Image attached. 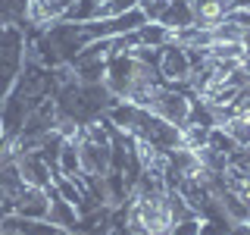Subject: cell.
Segmentation results:
<instances>
[{
	"instance_id": "20",
	"label": "cell",
	"mask_w": 250,
	"mask_h": 235,
	"mask_svg": "<svg viewBox=\"0 0 250 235\" xmlns=\"http://www.w3.org/2000/svg\"><path fill=\"white\" fill-rule=\"evenodd\" d=\"M138 0H106L104 6H100V19H106V16H119V13H128L135 10Z\"/></svg>"
},
{
	"instance_id": "16",
	"label": "cell",
	"mask_w": 250,
	"mask_h": 235,
	"mask_svg": "<svg viewBox=\"0 0 250 235\" xmlns=\"http://www.w3.org/2000/svg\"><path fill=\"white\" fill-rule=\"evenodd\" d=\"M166 207H169V219H172V223H182V219L197 216V210H194L191 204L175 191V188H169V191H166Z\"/></svg>"
},
{
	"instance_id": "17",
	"label": "cell",
	"mask_w": 250,
	"mask_h": 235,
	"mask_svg": "<svg viewBox=\"0 0 250 235\" xmlns=\"http://www.w3.org/2000/svg\"><path fill=\"white\" fill-rule=\"evenodd\" d=\"M69 22H94L100 19V0H75L72 6L66 10Z\"/></svg>"
},
{
	"instance_id": "14",
	"label": "cell",
	"mask_w": 250,
	"mask_h": 235,
	"mask_svg": "<svg viewBox=\"0 0 250 235\" xmlns=\"http://www.w3.org/2000/svg\"><path fill=\"white\" fill-rule=\"evenodd\" d=\"M244 35H247V31L241 28L238 22H231L229 16L213 25V44H241V41H244Z\"/></svg>"
},
{
	"instance_id": "22",
	"label": "cell",
	"mask_w": 250,
	"mask_h": 235,
	"mask_svg": "<svg viewBox=\"0 0 250 235\" xmlns=\"http://www.w3.org/2000/svg\"><path fill=\"white\" fill-rule=\"evenodd\" d=\"M241 44H244V53H247V57H250V31H247V35H244V41H241Z\"/></svg>"
},
{
	"instance_id": "15",
	"label": "cell",
	"mask_w": 250,
	"mask_h": 235,
	"mask_svg": "<svg viewBox=\"0 0 250 235\" xmlns=\"http://www.w3.org/2000/svg\"><path fill=\"white\" fill-rule=\"evenodd\" d=\"M203 147H209V151H216V154H222V157H231L234 151H238L234 138H231L229 132L222 129V125H213V129H209V135H207V144H203Z\"/></svg>"
},
{
	"instance_id": "11",
	"label": "cell",
	"mask_w": 250,
	"mask_h": 235,
	"mask_svg": "<svg viewBox=\"0 0 250 235\" xmlns=\"http://www.w3.org/2000/svg\"><path fill=\"white\" fill-rule=\"evenodd\" d=\"M25 179H22V172H19V166H16V163H10V166H3L0 169V191L6 194V198H10L13 204L22 198V194H25Z\"/></svg>"
},
{
	"instance_id": "8",
	"label": "cell",
	"mask_w": 250,
	"mask_h": 235,
	"mask_svg": "<svg viewBox=\"0 0 250 235\" xmlns=\"http://www.w3.org/2000/svg\"><path fill=\"white\" fill-rule=\"evenodd\" d=\"M172 28H166L163 22H144L138 31H135V41L141 47H156V50H163L166 44H172Z\"/></svg>"
},
{
	"instance_id": "10",
	"label": "cell",
	"mask_w": 250,
	"mask_h": 235,
	"mask_svg": "<svg viewBox=\"0 0 250 235\" xmlns=\"http://www.w3.org/2000/svg\"><path fill=\"white\" fill-rule=\"evenodd\" d=\"M31 13V0H0V25H25Z\"/></svg>"
},
{
	"instance_id": "2",
	"label": "cell",
	"mask_w": 250,
	"mask_h": 235,
	"mask_svg": "<svg viewBox=\"0 0 250 235\" xmlns=\"http://www.w3.org/2000/svg\"><path fill=\"white\" fill-rule=\"evenodd\" d=\"M191 57H188V50L182 44H166L160 50V75H163V82L172 85V88H178V91H185V94H191V88H188V78H191ZM191 97H197V94H191Z\"/></svg>"
},
{
	"instance_id": "9",
	"label": "cell",
	"mask_w": 250,
	"mask_h": 235,
	"mask_svg": "<svg viewBox=\"0 0 250 235\" xmlns=\"http://www.w3.org/2000/svg\"><path fill=\"white\" fill-rule=\"evenodd\" d=\"M163 25L172 28V35H175L178 28H188V25H194V10H191V3L188 0H172L169 3V10L163 13Z\"/></svg>"
},
{
	"instance_id": "5",
	"label": "cell",
	"mask_w": 250,
	"mask_h": 235,
	"mask_svg": "<svg viewBox=\"0 0 250 235\" xmlns=\"http://www.w3.org/2000/svg\"><path fill=\"white\" fill-rule=\"evenodd\" d=\"M47 210H50L47 188H25V194L13 204V213H19L22 219H47Z\"/></svg>"
},
{
	"instance_id": "13",
	"label": "cell",
	"mask_w": 250,
	"mask_h": 235,
	"mask_svg": "<svg viewBox=\"0 0 250 235\" xmlns=\"http://www.w3.org/2000/svg\"><path fill=\"white\" fill-rule=\"evenodd\" d=\"M57 172H62V176H69V179H78V176H82V157H78L75 138H66V144H62V151H60Z\"/></svg>"
},
{
	"instance_id": "6",
	"label": "cell",
	"mask_w": 250,
	"mask_h": 235,
	"mask_svg": "<svg viewBox=\"0 0 250 235\" xmlns=\"http://www.w3.org/2000/svg\"><path fill=\"white\" fill-rule=\"evenodd\" d=\"M188 3H191V10H194V22H197V25H207V28H213L216 22H222L225 16L234 10L231 0H188Z\"/></svg>"
},
{
	"instance_id": "1",
	"label": "cell",
	"mask_w": 250,
	"mask_h": 235,
	"mask_svg": "<svg viewBox=\"0 0 250 235\" xmlns=\"http://www.w3.org/2000/svg\"><path fill=\"white\" fill-rule=\"evenodd\" d=\"M191 94L172 88V85H156L153 94H150V104H147V110H153L160 119H166L172 125H178V129H185L188 125V116H191Z\"/></svg>"
},
{
	"instance_id": "23",
	"label": "cell",
	"mask_w": 250,
	"mask_h": 235,
	"mask_svg": "<svg viewBox=\"0 0 250 235\" xmlns=\"http://www.w3.org/2000/svg\"><path fill=\"white\" fill-rule=\"evenodd\" d=\"M104 3H106V0H100V6H104Z\"/></svg>"
},
{
	"instance_id": "21",
	"label": "cell",
	"mask_w": 250,
	"mask_h": 235,
	"mask_svg": "<svg viewBox=\"0 0 250 235\" xmlns=\"http://www.w3.org/2000/svg\"><path fill=\"white\" fill-rule=\"evenodd\" d=\"M229 235H250V219H241V223L229 226Z\"/></svg>"
},
{
	"instance_id": "19",
	"label": "cell",
	"mask_w": 250,
	"mask_h": 235,
	"mask_svg": "<svg viewBox=\"0 0 250 235\" xmlns=\"http://www.w3.org/2000/svg\"><path fill=\"white\" fill-rule=\"evenodd\" d=\"M200 229H203V219L191 216V219H182V223H172L169 235H200Z\"/></svg>"
},
{
	"instance_id": "12",
	"label": "cell",
	"mask_w": 250,
	"mask_h": 235,
	"mask_svg": "<svg viewBox=\"0 0 250 235\" xmlns=\"http://www.w3.org/2000/svg\"><path fill=\"white\" fill-rule=\"evenodd\" d=\"M222 129L234 138V144H238V147H250V113L234 110L229 119L222 122Z\"/></svg>"
},
{
	"instance_id": "3",
	"label": "cell",
	"mask_w": 250,
	"mask_h": 235,
	"mask_svg": "<svg viewBox=\"0 0 250 235\" xmlns=\"http://www.w3.org/2000/svg\"><path fill=\"white\" fill-rule=\"evenodd\" d=\"M16 166H19V172H22V179H25V185H28V188H47V185L53 182V169H50V163H47L38 151H25V154H19V157H16Z\"/></svg>"
},
{
	"instance_id": "7",
	"label": "cell",
	"mask_w": 250,
	"mask_h": 235,
	"mask_svg": "<svg viewBox=\"0 0 250 235\" xmlns=\"http://www.w3.org/2000/svg\"><path fill=\"white\" fill-rule=\"evenodd\" d=\"M172 41L188 47V50H209V47H213V28L194 22V25H188V28H178Z\"/></svg>"
},
{
	"instance_id": "18",
	"label": "cell",
	"mask_w": 250,
	"mask_h": 235,
	"mask_svg": "<svg viewBox=\"0 0 250 235\" xmlns=\"http://www.w3.org/2000/svg\"><path fill=\"white\" fill-rule=\"evenodd\" d=\"M172 0H138V10L147 16V22H160Z\"/></svg>"
},
{
	"instance_id": "4",
	"label": "cell",
	"mask_w": 250,
	"mask_h": 235,
	"mask_svg": "<svg viewBox=\"0 0 250 235\" xmlns=\"http://www.w3.org/2000/svg\"><path fill=\"white\" fill-rule=\"evenodd\" d=\"M47 194H50L47 223H50V226H60V229H69V232H78V226H82V210H78L75 204H69L66 198H60V191L53 188V182L47 185Z\"/></svg>"
}]
</instances>
